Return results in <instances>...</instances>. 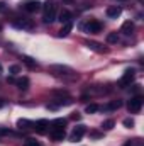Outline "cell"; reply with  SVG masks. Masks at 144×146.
Instances as JSON below:
<instances>
[{"label": "cell", "instance_id": "6da1fadb", "mask_svg": "<svg viewBox=\"0 0 144 146\" xmlns=\"http://www.w3.org/2000/svg\"><path fill=\"white\" fill-rule=\"evenodd\" d=\"M56 12H58V7L51 2H48L46 5H44V22L46 24H51V22H54L56 21Z\"/></svg>", "mask_w": 144, "mask_h": 146}, {"label": "cell", "instance_id": "7a4b0ae2", "mask_svg": "<svg viewBox=\"0 0 144 146\" xmlns=\"http://www.w3.org/2000/svg\"><path fill=\"white\" fill-rule=\"evenodd\" d=\"M134 76H136V73H134V70H126L124 72V75L120 76V80H119V85L124 88V87H127V85H131L132 82H134Z\"/></svg>", "mask_w": 144, "mask_h": 146}, {"label": "cell", "instance_id": "3957f363", "mask_svg": "<svg viewBox=\"0 0 144 146\" xmlns=\"http://www.w3.org/2000/svg\"><path fill=\"white\" fill-rule=\"evenodd\" d=\"M143 97H134V99H131L129 100V104H127V109L129 112H132V114H137L139 110L143 109Z\"/></svg>", "mask_w": 144, "mask_h": 146}, {"label": "cell", "instance_id": "277c9868", "mask_svg": "<svg viewBox=\"0 0 144 146\" xmlns=\"http://www.w3.org/2000/svg\"><path fill=\"white\" fill-rule=\"evenodd\" d=\"M80 27H81V29H87V33H90V34H97V33H100V31H102V24H100L98 21H90L87 26H85V24H81Z\"/></svg>", "mask_w": 144, "mask_h": 146}, {"label": "cell", "instance_id": "5b68a950", "mask_svg": "<svg viewBox=\"0 0 144 146\" xmlns=\"http://www.w3.org/2000/svg\"><path fill=\"white\" fill-rule=\"evenodd\" d=\"M87 133V127L83 126V124H80V126H76L75 129H73L71 136H70V141H73V143H76V141H80L81 139V136Z\"/></svg>", "mask_w": 144, "mask_h": 146}, {"label": "cell", "instance_id": "8992f818", "mask_svg": "<svg viewBox=\"0 0 144 146\" xmlns=\"http://www.w3.org/2000/svg\"><path fill=\"white\" fill-rule=\"evenodd\" d=\"M49 72L54 75H70V73H73V70L70 66H63V65H51Z\"/></svg>", "mask_w": 144, "mask_h": 146}, {"label": "cell", "instance_id": "52a82bcc", "mask_svg": "<svg viewBox=\"0 0 144 146\" xmlns=\"http://www.w3.org/2000/svg\"><path fill=\"white\" fill-rule=\"evenodd\" d=\"M14 27L31 31V29L34 27V24H32V21H29V19H17V21H14Z\"/></svg>", "mask_w": 144, "mask_h": 146}, {"label": "cell", "instance_id": "ba28073f", "mask_svg": "<svg viewBox=\"0 0 144 146\" xmlns=\"http://www.w3.org/2000/svg\"><path fill=\"white\" fill-rule=\"evenodd\" d=\"M65 136H66L65 127H53V129H51V138H53L54 141H63Z\"/></svg>", "mask_w": 144, "mask_h": 146}, {"label": "cell", "instance_id": "9c48e42d", "mask_svg": "<svg viewBox=\"0 0 144 146\" xmlns=\"http://www.w3.org/2000/svg\"><path fill=\"white\" fill-rule=\"evenodd\" d=\"M120 14H122V9L119 5H110L107 9V17H110V19H117Z\"/></svg>", "mask_w": 144, "mask_h": 146}, {"label": "cell", "instance_id": "30bf717a", "mask_svg": "<svg viewBox=\"0 0 144 146\" xmlns=\"http://www.w3.org/2000/svg\"><path fill=\"white\" fill-rule=\"evenodd\" d=\"M71 29H73V22L70 21V22H65L63 24V27L59 29V33H58V36L59 37H65V36H68L70 33H71Z\"/></svg>", "mask_w": 144, "mask_h": 146}, {"label": "cell", "instance_id": "8fae6325", "mask_svg": "<svg viewBox=\"0 0 144 146\" xmlns=\"http://www.w3.org/2000/svg\"><path fill=\"white\" fill-rule=\"evenodd\" d=\"M24 9H26V10H27V12H31V14H32V12H37V10H39V9H41V2H27V3H26V5H24Z\"/></svg>", "mask_w": 144, "mask_h": 146}, {"label": "cell", "instance_id": "7c38bea8", "mask_svg": "<svg viewBox=\"0 0 144 146\" xmlns=\"http://www.w3.org/2000/svg\"><path fill=\"white\" fill-rule=\"evenodd\" d=\"M17 127L19 129H31V127H34V122L27 121V119H19L17 121Z\"/></svg>", "mask_w": 144, "mask_h": 146}, {"label": "cell", "instance_id": "4fadbf2b", "mask_svg": "<svg viewBox=\"0 0 144 146\" xmlns=\"http://www.w3.org/2000/svg\"><path fill=\"white\" fill-rule=\"evenodd\" d=\"M87 46H88L90 49H93V51H98V53H105V51H107V48H104L102 44L93 42V41H88V42H87Z\"/></svg>", "mask_w": 144, "mask_h": 146}, {"label": "cell", "instance_id": "5bb4252c", "mask_svg": "<svg viewBox=\"0 0 144 146\" xmlns=\"http://www.w3.org/2000/svg\"><path fill=\"white\" fill-rule=\"evenodd\" d=\"M15 85H17L20 90H27V88H29V78H27V76H22V78L15 80Z\"/></svg>", "mask_w": 144, "mask_h": 146}, {"label": "cell", "instance_id": "9a60e30c", "mask_svg": "<svg viewBox=\"0 0 144 146\" xmlns=\"http://www.w3.org/2000/svg\"><path fill=\"white\" fill-rule=\"evenodd\" d=\"M58 21H59L61 24L70 22V21H71V14H70L68 10H61V12H59V15H58Z\"/></svg>", "mask_w": 144, "mask_h": 146}, {"label": "cell", "instance_id": "2e32d148", "mask_svg": "<svg viewBox=\"0 0 144 146\" xmlns=\"http://www.w3.org/2000/svg\"><path fill=\"white\" fill-rule=\"evenodd\" d=\"M49 126V122L46 121V119H41V121H37L36 124H34V127L37 129V133H44V129Z\"/></svg>", "mask_w": 144, "mask_h": 146}, {"label": "cell", "instance_id": "e0dca14e", "mask_svg": "<svg viewBox=\"0 0 144 146\" xmlns=\"http://www.w3.org/2000/svg\"><path fill=\"white\" fill-rule=\"evenodd\" d=\"M132 31H134V22L127 21V22L122 24V33H124V34H131Z\"/></svg>", "mask_w": 144, "mask_h": 146}, {"label": "cell", "instance_id": "ac0fdd59", "mask_svg": "<svg viewBox=\"0 0 144 146\" xmlns=\"http://www.w3.org/2000/svg\"><path fill=\"white\" fill-rule=\"evenodd\" d=\"M120 106H122V102H120V100H112L108 106L102 107V109H104V110H115V109H119Z\"/></svg>", "mask_w": 144, "mask_h": 146}, {"label": "cell", "instance_id": "d6986e66", "mask_svg": "<svg viewBox=\"0 0 144 146\" xmlns=\"http://www.w3.org/2000/svg\"><path fill=\"white\" fill-rule=\"evenodd\" d=\"M66 122H68L66 119H63V117H58V119H54V121L51 122V126H53V127H65V126H66Z\"/></svg>", "mask_w": 144, "mask_h": 146}, {"label": "cell", "instance_id": "ffe728a7", "mask_svg": "<svg viewBox=\"0 0 144 146\" xmlns=\"http://www.w3.org/2000/svg\"><path fill=\"white\" fill-rule=\"evenodd\" d=\"M114 126H115V122H114L112 119H107V121L102 122V129H104V131H110V129H114Z\"/></svg>", "mask_w": 144, "mask_h": 146}, {"label": "cell", "instance_id": "44dd1931", "mask_svg": "<svg viewBox=\"0 0 144 146\" xmlns=\"http://www.w3.org/2000/svg\"><path fill=\"white\" fill-rule=\"evenodd\" d=\"M97 110H100V107H98L97 104H88V106L85 107V112H87V114H95Z\"/></svg>", "mask_w": 144, "mask_h": 146}, {"label": "cell", "instance_id": "7402d4cb", "mask_svg": "<svg viewBox=\"0 0 144 146\" xmlns=\"http://www.w3.org/2000/svg\"><path fill=\"white\" fill-rule=\"evenodd\" d=\"M22 61L27 65V66H31V68H34V66H37V63L32 60V58H29V56H22Z\"/></svg>", "mask_w": 144, "mask_h": 146}, {"label": "cell", "instance_id": "603a6c76", "mask_svg": "<svg viewBox=\"0 0 144 146\" xmlns=\"http://www.w3.org/2000/svg\"><path fill=\"white\" fill-rule=\"evenodd\" d=\"M107 42H110V44L119 42V36H117V33H110V34L107 36Z\"/></svg>", "mask_w": 144, "mask_h": 146}, {"label": "cell", "instance_id": "cb8c5ba5", "mask_svg": "<svg viewBox=\"0 0 144 146\" xmlns=\"http://www.w3.org/2000/svg\"><path fill=\"white\" fill-rule=\"evenodd\" d=\"M9 73H12V75H17V73H20V66H19V65H12V66L9 68Z\"/></svg>", "mask_w": 144, "mask_h": 146}, {"label": "cell", "instance_id": "d4e9b609", "mask_svg": "<svg viewBox=\"0 0 144 146\" xmlns=\"http://www.w3.org/2000/svg\"><path fill=\"white\" fill-rule=\"evenodd\" d=\"M26 146H41L37 143L36 139H32V138H29V139H26Z\"/></svg>", "mask_w": 144, "mask_h": 146}, {"label": "cell", "instance_id": "484cf974", "mask_svg": "<svg viewBox=\"0 0 144 146\" xmlns=\"http://www.w3.org/2000/svg\"><path fill=\"white\" fill-rule=\"evenodd\" d=\"M126 127H132L134 126V119H124V122H122Z\"/></svg>", "mask_w": 144, "mask_h": 146}, {"label": "cell", "instance_id": "4316f807", "mask_svg": "<svg viewBox=\"0 0 144 146\" xmlns=\"http://www.w3.org/2000/svg\"><path fill=\"white\" fill-rule=\"evenodd\" d=\"M90 136H92V138H102V133H97V131H95V133H90Z\"/></svg>", "mask_w": 144, "mask_h": 146}, {"label": "cell", "instance_id": "83f0119b", "mask_svg": "<svg viewBox=\"0 0 144 146\" xmlns=\"http://www.w3.org/2000/svg\"><path fill=\"white\" fill-rule=\"evenodd\" d=\"M7 82H9V83H15V78H14V76H9Z\"/></svg>", "mask_w": 144, "mask_h": 146}, {"label": "cell", "instance_id": "f1b7e54d", "mask_svg": "<svg viewBox=\"0 0 144 146\" xmlns=\"http://www.w3.org/2000/svg\"><path fill=\"white\" fill-rule=\"evenodd\" d=\"M73 119H75V121H78V119H80V114H78V112H75V114H73Z\"/></svg>", "mask_w": 144, "mask_h": 146}, {"label": "cell", "instance_id": "f546056e", "mask_svg": "<svg viewBox=\"0 0 144 146\" xmlns=\"http://www.w3.org/2000/svg\"><path fill=\"white\" fill-rule=\"evenodd\" d=\"M124 146H132V143H131V141H126V143H124Z\"/></svg>", "mask_w": 144, "mask_h": 146}, {"label": "cell", "instance_id": "4dcf8cb0", "mask_svg": "<svg viewBox=\"0 0 144 146\" xmlns=\"http://www.w3.org/2000/svg\"><path fill=\"white\" fill-rule=\"evenodd\" d=\"M3 9H5V3H2V2H0V10H3Z\"/></svg>", "mask_w": 144, "mask_h": 146}, {"label": "cell", "instance_id": "1f68e13d", "mask_svg": "<svg viewBox=\"0 0 144 146\" xmlns=\"http://www.w3.org/2000/svg\"><path fill=\"white\" fill-rule=\"evenodd\" d=\"M3 106H5V102H3V100H2V99H0V109H2V107H3Z\"/></svg>", "mask_w": 144, "mask_h": 146}, {"label": "cell", "instance_id": "d6a6232c", "mask_svg": "<svg viewBox=\"0 0 144 146\" xmlns=\"http://www.w3.org/2000/svg\"><path fill=\"white\" fill-rule=\"evenodd\" d=\"M117 2H126V0H117Z\"/></svg>", "mask_w": 144, "mask_h": 146}, {"label": "cell", "instance_id": "836d02e7", "mask_svg": "<svg viewBox=\"0 0 144 146\" xmlns=\"http://www.w3.org/2000/svg\"><path fill=\"white\" fill-rule=\"evenodd\" d=\"M0 73H2V65H0Z\"/></svg>", "mask_w": 144, "mask_h": 146}]
</instances>
